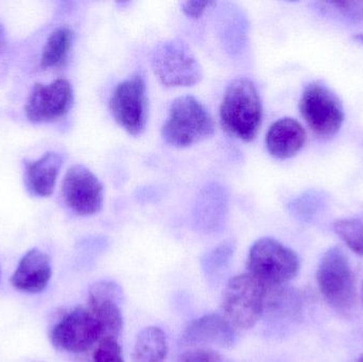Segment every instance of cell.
I'll use <instances>...</instances> for the list:
<instances>
[{
    "mask_svg": "<svg viewBox=\"0 0 363 362\" xmlns=\"http://www.w3.org/2000/svg\"><path fill=\"white\" fill-rule=\"evenodd\" d=\"M324 198L315 191H309L294 199L290 203L292 212L298 216L307 217L315 214L321 204H323Z\"/></svg>",
    "mask_w": 363,
    "mask_h": 362,
    "instance_id": "obj_22",
    "label": "cell"
},
{
    "mask_svg": "<svg viewBox=\"0 0 363 362\" xmlns=\"http://www.w3.org/2000/svg\"><path fill=\"white\" fill-rule=\"evenodd\" d=\"M358 362H363V357L362 359H359V361H358Z\"/></svg>",
    "mask_w": 363,
    "mask_h": 362,
    "instance_id": "obj_29",
    "label": "cell"
},
{
    "mask_svg": "<svg viewBox=\"0 0 363 362\" xmlns=\"http://www.w3.org/2000/svg\"><path fill=\"white\" fill-rule=\"evenodd\" d=\"M110 111L130 135H140L148 123L149 102L146 81L140 74L119 83L110 99Z\"/></svg>",
    "mask_w": 363,
    "mask_h": 362,
    "instance_id": "obj_9",
    "label": "cell"
},
{
    "mask_svg": "<svg viewBox=\"0 0 363 362\" xmlns=\"http://www.w3.org/2000/svg\"><path fill=\"white\" fill-rule=\"evenodd\" d=\"M333 231L355 254L363 256V222L358 219H339L333 225Z\"/></svg>",
    "mask_w": 363,
    "mask_h": 362,
    "instance_id": "obj_20",
    "label": "cell"
},
{
    "mask_svg": "<svg viewBox=\"0 0 363 362\" xmlns=\"http://www.w3.org/2000/svg\"><path fill=\"white\" fill-rule=\"evenodd\" d=\"M180 362H221V357L211 349L199 348L186 352Z\"/></svg>",
    "mask_w": 363,
    "mask_h": 362,
    "instance_id": "obj_24",
    "label": "cell"
},
{
    "mask_svg": "<svg viewBox=\"0 0 363 362\" xmlns=\"http://www.w3.org/2000/svg\"><path fill=\"white\" fill-rule=\"evenodd\" d=\"M94 362H125L123 351L117 339L106 338L97 344L93 355Z\"/></svg>",
    "mask_w": 363,
    "mask_h": 362,
    "instance_id": "obj_21",
    "label": "cell"
},
{
    "mask_svg": "<svg viewBox=\"0 0 363 362\" xmlns=\"http://www.w3.org/2000/svg\"><path fill=\"white\" fill-rule=\"evenodd\" d=\"M300 112L311 131L320 138H330L340 131L345 121L342 103L326 85L311 82L300 100Z\"/></svg>",
    "mask_w": 363,
    "mask_h": 362,
    "instance_id": "obj_7",
    "label": "cell"
},
{
    "mask_svg": "<svg viewBox=\"0 0 363 362\" xmlns=\"http://www.w3.org/2000/svg\"><path fill=\"white\" fill-rule=\"evenodd\" d=\"M62 195L68 208L79 216H93L104 206V185L95 174L83 165H74L67 170Z\"/></svg>",
    "mask_w": 363,
    "mask_h": 362,
    "instance_id": "obj_10",
    "label": "cell"
},
{
    "mask_svg": "<svg viewBox=\"0 0 363 362\" xmlns=\"http://www.w3.org/2000/svg\"><path fill=\"white\" fill-rule=\"evenodd\" d=\"M4 46H6V34H4V28L0 25V50H2Z\"/></svg>",
    "mask_w": 363,
    "mask_h": 362,
    "instance_id": "obj_26",
    "label": "cell"
},
{
    "mask_svg": "<svg viewBox=\"0 0 363 362\" xmlns=\"http://www.w3.org/2000/svg\"><path fill=\"white\" fill-rule=\"evenodd\" d=\"M268 290L249 273L230 278L222 297L225 318L239 329H252L266 310Z\"/></svg>",
    "mask_w": 363,
    "mask_h": 362,
    "instance_id": "obj_4",
    "label": "cell"
},
{
    "mask_svg": "<svg viewBox=\"0 0 363 362\" xmlns=\"http://www.w3.org/2000/svg\"><path fill=\"white\" fill-rule=\"evenodd\" d=\"M230 208V195L219 182L207 183L201 188L192 208V220L199 231H217L225 222Z\"/></svg>",
    "mask_w": 363,
    "mask_h": 362,
    "instance_id": "obj_12",
    "label": "cell"
},
{
    "mask_svg": "<svg viewBox=\"0 0 363 362\" xmlns=\"http://www.w3.org/2000/svg\"><path fill=\"white\" fill-rule=\"evenodd\" d=\"M74 103V91L65 79L48 85L36 83L26 104V115L32 123H52L67 115Z\"/></svg>",
    "mask_w": 363,
    "mask_h": 362,
    "instance_id": "obj_11",
    "label": "cell"
},
{
    "mask_svg": "<svg viewBox=\"0 0 363 362\" xmlns=\"http://www.w3.org/2000/svg\"><path fill=\"white\" fill-rule=\"evenodd\" d=\"M0 280H1V270H0Z\"/></svg>",
    "mask_w": 363,
    "mask_h": 362,
    "instance_id": "obj_28",
    "label": "cell"
},
{
    "mask_svg": "<svg viewBox=\"0 0 363 362\" xmlns=\"http://www.w3.org/2000/svg\"><path fill=\"white\" fill-rule=\"evenodd\" d=\"M354 40H357L358 43L363 45V33H358L354 35Z\"/></svg>",
    "mask_w": 363,
    "mask_h": 362,
    "instance_id": "obj_27",
    "label": "cell"
},
{
    "mask_svg": "<svg viewBox=\"0 0 363 362\" xmlns=\"http://www.w3.org/2000/svg\"><path fill=\"white\" fill-rule=\"evenodd\" d=\"M121 298V288L112 282L98 283L89 291L87 308L101 323L106 338L117 339L123 329Z\"/></svg>",
    "mask_w": 363,
    "mask_h": 362,
    "instance_id": "obj_13",
    "label": "cell"
},
{
    "mask_svg": "<svg viewBox=\"0 0 363 362\" xmlns=\"http://www.w3.org/2000/svg\"><path fill=\"white\" fill-rule=\"evenodd\" d=\"M72 44V31L61 27L52 32L47 40L40 57L43 68L57 67L67 59Z\"/></svg>",
    "mask_w": 363,
    "mask_h": 362,
    "instance_id": "obj_19",
    "label": "cell"
},
{
    "mask_svg": "<svg viewBox=\"0 0 363 362\" xmlns=\"http://www.w3.org/2000/svg\"><path fill=\"white\" fill-rule=\"evenodd\" d=\"M324 4L332 6L335 12L338 13L349 21L358 23L363 21V1L347 0V1L324 2Z\"/></svg>",
    "mask_w": 363,
    "mask_h": 362,
    "instance_id": "obj_23",
    "label": "cell"
},
{
    "mask_svg": "<svg viewBox=\"0 0 363 362\" xmlns=\"http://www.w3.org/2000/svg\"><path fill=\"white\" fill-rule=\"evenodd\" d=\"M52 268L48 255L32 249L23 255L11 278V284L21 293H40L48 286Z\"/></svg>",
    "mask_w": 363,
    "mask_h": 362,
    "instance_id": "obj_15",
    "label": "cell"
},
{
    "mask_svg": "<svg viewBox=\"0 0 363 362\" xmlns=\"http://www.w3.org/2000/svg\"><path fill=\"white\" fill-rule=\"evenodd\" d=\"M222 127L230 135L251 142L262 120V103L255 84L250 79H235L226 87L220 106Z\"/></svg>",
    "mask_w": 363,
    "mask_h": 362,
    "instance_id": "obj_1",
    "label": "cell"
},
{
    "mask_svg": "<svg viewBox=\"0 0 363 362\" xmlns=\"http://www.w3.org/2000/svg\"><path fill=\"white\" fill-rule=\"evenodd\" d=\"M167 354V339L160 327H146L138 334L132 356L133 362H164Z\"/></svg>",
    "mask_w": 363,
    "mask_h": 362,
    "instance_id": "obj_18",
    "label": "cell"
},
{
    "mask_svg": "<svg viewBox=\"0 0 363 362\" xmlns=\"http://www.w3.org/2000/svg\"><path fill=\"white\" fill-rule=\"evenodd\" d=\"M215 121L206 106L194 96H182L172 102L162 129L166 144L186 148L215 133Z\"/></svg>",
    "mask_w": 363,
    "mask_h": 362,
    "instance_id": "obj_2",
    "label": "cell"
},
{
    "mask_svg": "<svg viewBox=\"0 0 363 362\" xmlns=\"http://www.w3.org/2000/svg\"><path fill=\"white\" fill-rule=\"evenodd\" d=\"M236 340L234 325L220 315L211 314L192 321L184 332L183 344L188 346H215L228 348Z\"/></svg>",
    "mask_w": 363,
    "mask_h": 362,
    "instance_id": "obj_14",
    "label": "cell"
},
{
    "mask_svg": "<svg viewBox=\"0 0 363 362\" xmlns=\"http://www.w3.org/2000/svg\"><path fill=\"white\" fill-rule=\"evenodd\" d=\"M317 281L320 293L335 310L347 312L355 305V276L342 249L326 251L318 266Z\"/></svg>",
    "mask_w": 363,
    "mask_h": 362,
    "instance_id": "obj_6",
    "label": "cell"
},
{
    "mask_svg": "<svg viewBox=\"0 0 363 362\" xmlns=\"http://www.w3.org/2000/svg\"><path fill=\"white\" fill-rule=\"evenodd\" d=\"M63 165V157L57 152H47L36 161H26L25 182L28 191L36 197H49Z\"/></svg>",
    "mask_w": 363,
    "mask_h": 362,
    "instance_id": "obj_17",
    "label": "cell"
},
{
    "mask_svg": "<svg viewBox=\"0 0 363 362\" xmlns=\"http://www.w3.org/2000/svg\"><path fill=\"white\" fill-rule=\"evenodd\" d=\"M362 301H363V286H362Z\"/></svg>",
    "mask_w": 363,
    "mask_h": 362,
    "instance_id": "obj_30",
    "label": "cell"
},
{
    "mask_svg": "<svg viewBox=\"0 0 363 362\" xmlns=\"http://www.w3.org/2000/svg\"><path fill=\"white\" fill-rule=\"evenodd\" d=\"M215 2L211 1H186L182 4V11L190 18H199L202 16L207 8Z\"/></svg>",
    "mask_w": 363,
    "mask_h": 362,
    "instance_id": "obj_25",
    "label": "cell"
},
{
    "mask_svg": "<svg viewBox=\"0 0 363 362\" xmlns=\"http://www.w3.org/2000/svg\"><path fill=\"white\" fill-rule=\"evenodd\" d=\"M106 339L104 327L89 308H76L51 329L50 340L57 350L81 354Z\"/></svg>",
    "mask_w": 363,
    "mask_h": 362,
    "instance_id": "obj_8",
    "label": "cell"
},
{
    "mask_svg": "<svg viewBox=\"0 0 363 362\" xmlns=\"http://www.w3.org/2000/svg\"><path fill=\"white\" fill-rule=\"evenodd\" d=\"M306 142L304 127L290 117L279 119L270 128L266 136V147L275 159H288L298 154Z\"/></svg>",
    "mask_w": 363,
    "mask_h": 362,
    "instance_id": "obj_16",
    "label": "cell"
},
{
    "mask_svg": "<svg viewBox=\"0 0 363 362\" xmlns=\"http://www.w3.org/2000/svg\"><path fill=\"white\" fill-rule=\"evenodd\" d=\"M247 268V273L267 288H279L298 276L300 259L292 249L279 240L264 237L250 249Z\"/></svg>",
    "mask_w": 363,
    "mask_h": 362,
    "instance_id": "obj_3",
    "label": "cell"
},
{
    "mask_svg": "<svg viewBox=\"0 0 363 362\" xmlns=\"http://www.w3.org/2000/svg\"><path fill=\"white\" fill-rule=\"evenodd\" d=\"M151 65L155 76L167 87L194 86L203 78L196 55L181 40L160 43L151 55Z\"/></svg>",
    "mask_w": 363,
    "mask_h": 362,
    "instance_id": "obj_5",
    "label": "cell"
}]
</instances>
